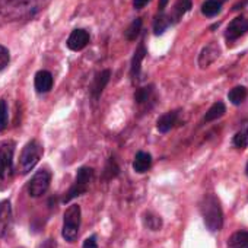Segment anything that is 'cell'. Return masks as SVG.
I'll return each mask as SVG.
<instances>
[{
	"mask_svg": "<svg viewBox=\"0 0 248 248\" xmlns=\"http://www.w3.org/2000/svg\"><path fill=\"white\" fill-rule=\"evenodd\" d=\"M12 226V204L9 200L0 202V236H6Z\"/></svg>",
	"mask_w": 248,
	"mask_h": 248,
	"instance_id": "obj_9",
	"label": "cell"
},
{
	"mask_svg": "<svg viewBox=\"0 0 248 248\" xmlns=\"http://www.w3.org/2000/svg\"><path fill=\"white\" fill-rule=\"evenodd\" d=\"M82 248H98L96 236H95V235H92V236L86 238V239L83 241V245H82Z\"/></svg>",
	"mask_w": 248,
	"mask_h": 248,
	"instance_id": "obj_30",
	"label": "cell"
},
{
	"mask_svg": "<svg viewBox=\"0 0 248 248\" xmlns=\"http://www.w3.org/2000/svg\"><path fill=\"white\" fill-rule=\"evenodd\" d=\"M154 93V88L152 86H145V88H139L136 92H135V101L138 104H145L151 95Z\"/></svg>",
	"mask_w": 248,
	"mask_h": 248,
	"instance_id": "obj_26",
	"label": "cell"
},
{
	"mask_svg": "<svg viewBox=\"0 0 248 248\" xmlns=\"http://www.w3.org/2000/svg\"><path fill=\"white\" fill-rule=\"evenodd\" d=\"M247 32H248V15H239L229 22L225 32V38L229 43H232Z\"/></svg>",
	"mask_w": 248,
	"mask_h": 248,
	"instance_id": "obj_8",
	"label": "cell"
},
{
	"mask_svg": "<svg viewBox=\"0 0 248 248\" xmlns=\"http://www.w3.org/2000/svg\"><path fill=\"white\" fill-rule=\"evenodd\" d=\"M43 154H44V149L38 140L28 142L21 152V156L18 161V172L21 175H27L28 172H31L35 168V165L40 162Z\"/></svg>",
	"mask_w": 248,
	"mask_h": 248,
	"instance_id": "obj_3",
	"label": "cell"
},
{
	"mask_svg": "<svg viewBox=\"0 0 248 248\" xmlns=\"http://www.w3.org/2000/svg\"><path fill=\"white\" fill-rule=\"evenodd\" d=\"M50 3L51 0H0V27L32 19Z\"/></svg>",
	"mask_w": 248,
	"mask_h": 248,
	"instance_id": "obj_1",
	"label": "cell"
},
{
	"mask_svg": "<svg viewBox=\"0 0 248 248\" xmlns=\"http://www.w3.org/2000/svg\"><path fill=\"white\" fill-rule=\"evenodd\" d=\"M149 2H151V0H133V6H135L136 9H142V8H145Z\"/></svg>",
	"mask_w": 248,
	"mask_h": 248,
	"instance_id": "obj_32",
	"label": "cell"
},
{
	"mask_svg": "<svg viewBox=\"0 0 248 248\" xmlns=\"http://www.w3.org/2000/svg\"><path fill=\"white\" fill-rule=\"evenodd\" d=\"M109 78H111V72L109 70H102L99 72L95 79H93V83H92V88H91V95L93 98V101H98L102 91L105 89L107 83L109 82Z\"/></svg>",
	"mask_w": 248,
	"mask_h": 248,
	"instance_id": "obj_12",
	"label": "cell"
},
{
	"mask_svg": "<svg viewBox=\"0 0 248 248\" xmlns=\"http://www.w3.org/2000/svg\"><path fill=\"white\" fill-rule=\"evenodd\" d=\"M152 167V156L148 152H138L133 161V170L139 174H145Z\"/></svg>",
	"mask_w": 248,
	"mask_h": 248,
	"instance_id": "obj_16",
	"label": "cell"
},
{
	"mask_svg": "<svg viewBox=\"0 0 248 248\" xmlns=\"http://www.w3.org/2000/svg\"><path fill=\"white\" fill-rule=\"evenodd\" d=\"M51 183V172L48 170L37 171L28 183V193L31 197H41L47 193Z\"/></svg>",
	"mask_w": 248,
	"mask_h": 248,
	"instance_id": "obj_7",
	"label": "cell"
},
{
	"mask_svg": "<svg viewBox=\"0 0 248 248\" xmlns=\"http://www.w3.org/2000/svg\"><path fill=\"white\" fill-rule=\"evenodd\" d=\"M89 44V32L85 30H75L67 38V47L72 51H80Z\"/></svg>",
	"mask_w": 248,
	"mask_h": 248,
	"instance_id": "obj_10",
	"label": "cell"
},
{
	"mask_svg": "<svg viewBox=\"0 0 248 248\" xmlns=\"http://www.w3.org/2000/svg\"><path fill=\"white\" fill-rule=\"evenodd\" d=\"M14 142H5L0 145V180L2 181H9L14 175Z\"/></svg>",
	"mask_w": 248,
	"mask_h": 248,
	"instance_id": "obj_6",
	"label": "cell"
},
{
	"mask_svg": "<svg viewBox=\"0 0 248 248\" xmlns=\"http://www.w3.org/2000/svg\"><path fill=\"white\" fill-rule=\"evenodd\" d=\"M57 247V244H56V239H46L43 244H40L38 245V248H56Z\"/></svg>",
	"mask_w": 248,
	"mask_h": 248,
	"instance_id": "obj_31",
	"label": "cell"
},
{
	"mask_svg": "<svg viewBox=\"0 0 248 248\" xmlns=\"http://www.w3.org/2000/svg\"><path fill=\"white\" fill-rule=\"evenodd\" d=\"M171 24H172V21H171L170 15H165V14L162 12V14L155 19V24H154V31H155V34H156V35L164 34L165 30H167Z\"/></svg>",
	"mask_w": 248,
	"mask_h": 248,
	"instance_id": "obj_24",
	"label": "cell"
},
{
	"mask_svg": "<svg viewBox=\"0 0 248 248\" xmlns=\"http://www.w3.org/2000/svg\"><path fill=\"white\" fill-rule=\"evenodd\" d=\"M140 31H142V19L138 18V19H135V21L129 25V28L126 30V38H127L129 41H136V38L140 35Z\"/></svg>",
	"mask_w": 248,
	"mask_h": 248,
	"instance_id": "obj_25",
	"label": "cell"
},
{
	"mask_svg": "<svg viewBox=\"0 0 248 248\" xmlns=\"http://www.w3.org/2000/svg\"><path fill=\"white\" fill-rule=\"evenodd\" d=\"M228 248H248V231H238L228 239Z\"/></svg>",
	"mask_w": 248,
	"mask_h": 248,
	"instance_id": "obj_18",
	"label": "cell"
},
{
	"mask_svg": "<svg viewBox=\"0 0 248 248\" xmlns=\"http://www.w3.org/2000/svg\"><path fill=\"white\" fill-rule=\"evenodd\" d=\"M82 212L79 204H70L63 216V231L62 235L67 242H75L79 235Z\"/></svg>",
	"mask_w": 248,
	"mask_h": 248,
	"instance_id": "obj_4",
	"label": "cell"
},
{
	"mask_svg": "<svg viewBox=\"0 0 248 248\" xmlns=\"http://www.w3.org/2000/svg\"><path fill=\"white\" fill-rule=\"evenodd\" d=\"M247 95H248L247 88H244V86H235L233 89L229 91L228 99H229L233 105H241V104L245 101Z\"/></svg>",
	"mask_w": 248,
	"mask_h": 248,
	"instance_id": "obj_22",
	"label": "cell"
},
{
	"mask_svg": "<svg viewBox=\"0 0 248 248\" xmlns=\"http://www.w3.org/2000/svg\"><path fill=\"white\" fill-rule=\"evenodd\" d=\"M177 118H178V111H170L161 115L156 121V127L159 133H168L177 124Z\"/></svg>",
	"mask_w": 248,
	"mask_h": 248,
	"instance_id": "obj_15",
	"label": "cell"
},
{
	"mask_svg": "<svg viewBox=\"0 0 248 248\" xmlns=\"http://www.w3.org/2000/svg\"><path fill=\"white\" fill-rule=\"evenodd\" d=\"M92 177H93V170L92 168H89V167L79 168L73 186L69 188V191L63 197V203H69L70 200H73V199L85 194L88 191V188H89V184L92 181Z\"/></svg>",
	"mask_w": 248,
	"mask_h": 248,
	"instance_id": "obj_5",
	"label": "cell"
},
{
	"mask_svg": "<svg viewBox=\"0 0 248 248\" xmlns=\"http://www.w3.org/2000/svg\"><path fill=\"white\" fill-rule=\"evenodd\" d=\"M11 62V54H9V50L5 47V46H0V72L3 69L8 67Z\"/></svg>",
	"mask_w": 248,
	"mask_h": 248,
	"instance_id": "obj_29",
	"label": "cell"
},
{
	"mask_svg": "<svg viewBox=\"0 0 248 248\" xmlns=\"http://www.w3.org/2000/svg\"><path fill=\"white\" fill-rule=\"evenodd\" d=\"M232 143L238 149H245L248 146V121H245L241 126V129L235 133Z\"/></svg>",
	"mask_w": 248,
	"mask_h": 248,
	"instance_id": "obj_20",
	"label": "cell"
},
{
	"mask_svg": "<svg viewBox=\"0 0 248 248\" xmlns=\"http://www.w3.org/2000/svg\"><path fill=\"white\" fill-rule=\"evenodd\" d=\"M226 112V107L223 102H215L206 112L204 115V123H210V121H215L217 118H220L223 114Z\"/></svg>",
	"mask_w": 248,
	"mask_h": 248,
	"instance_id": "obj_21",
	"label": "cell"
},
{
	"mask_svg": "<svg viewBox=\"0 0 248 248\" xmlns=\"http://www.w3.org/2000/svg\"><path fill=\"white\" fill-rule=\"evenodd\" d=\"M8 118H9V111H8V102L5 99H0V132H3L8 126Z\"/></svg>",
	"mask_w": 248,
	"mask_h": 248,
	"instance_id": "obj_27",
	"label": "cell"
},
{
	"mask_svg": "<svg viewBox=\"0 0 248 248\" xmlns=\"http://www.w3.org/2000/svg\"><path fill=\"white\" fill-rule=\"evenodd\" d=\"M146 54H148V53H146V47H145L143 43H140L139 47H138L136 51H135V56H133V59H132V66H130V76H132L133 80H135L136 78H139L140 67H142V62L145 60Z\"/></svg>",
	"mask_w": 248,
	"mask_h": 248,
	"instance_id": "obj_14",
	"label": "cell"
},
{
	"mask_svg": "<svg viewBox=\"0 0 248 248\" xmlns=\"http://www.w3.org/2000/svg\"><path fill=\"white\" fill-rule=\"evenodd\" d=\"M200 212L204 225L210 232H217L223 226V212L220 202L215 194H206L200 202Z\"/></svg>",
	"mask_w": 248,
	"mask_h": 248,
	"instance_id": "obj_2",
	"label": "cell"
},
{
	"mask_svg": "<svg viewBox=\"0 0 248 248\" xmlns=\"http://www.w3.org/2000/svg\"><path fill=\"white\" fill-rule=\"evenodd\" d=\"M168 5V0H159V12L162 14L165 11V6Z\"/></svg>",
	"mask_w": 248,
	"mask_h": 248,
	"instance_id": "obj_33",
	"label": "cell"
},
{
	"mask_svg": "<svg viewBox=\"0 0 248 248\" xmlns=\"http://www.w3.org/2000/svg\"><path fill=\"white\" fill-rule=\"evenodd\" d=\"M53 82H54L53 80V75L48 70H40L35 75L34 86H35L38 93H46V92H48L53 88Z\"/></svg>",
	"mask_w": 248,
	"mask_h": 248,
	"instance_id": "obj_13",
	"label": "cell"
},
{
	"mask_svg": "<svg viewBox=\"0 0 248 248\" xmlns=\"http://www.w3.org/2000/svg\"><path fill=\"white\" fill-rule=\"evenodd\" d=\"M193 6V2L191 0H177L175 5H174V9H172V15H170L171 21L177 22L180 21Z\"/></svg>",
	"mask_w": 248,
	"mask_h": 248,
	"instance_id": "obj_17",
	"label": "cell"
},
{
	"mask_svg": "<svg viewBox=\"0 0 248 248\" xmlns=\"http://www.w3.org/2000/svg\"><path fill=\"white\" fill-rule=\"evenodd\" d=\"M225 0H206V2L202 5V14L207 18H213L216 16L223 5Z\"/></svg>",
	"mask_w": 248,
	"mask_h": 248,
	"instance_id": "obj_19",
	"label": "cell"
},
{
	"mask_svg": "<svg viewBox=\"0 0 248 248\" xmlns=\"http://www.w3.org/2000/svg\"><path fill=\"white\" fill-rule=\"evenodd\" d=\"M219 56H220V48H219V46H217L216 43H210V44H207V46L202 50V53H200V56H199V66H200L202 69L209 67L215 60H217Z\"/></svg>",
	"mask_w": 248,
	"mask_h": 248,
	"instance_id": "obj_11",
	"label": "cell"
},
{
	"mask_svg": "<svg viewBox=\"0 0 248 248\" xmlns=\"http://www.w3.org/2000/svg\"><path fill=\"white\" fill-rule=\"evenodd\" d=\"M118 171H120V168H118L115 159H114V158H109V161H108L107 165H105L104 178H105V180H111V178H114V177L118 175Z\"/></svg>",
	"mask_w": 248,
	"mask_h": 248,
	"instance_id": "obj_28",
	"label": "cell"
},
{
	"mask_svg": "<svg viewBox=\"0 0 248 248\" xmlns=\"http://www.w3.org/2000/svg\"><path fill=\"white\" fill-rule=\"evenodd\" d=\"M245 174H247V177H248V164H247V167H245Z\"/></svg>",
	"mask_w": 248,
	"mask_h": 248,
	"instance_id": "obj_34",
	"label": "cell"
},
{
	"mask_svg": "<svg viewBox=\"0 0 248 248\" xmlns=\"http://www.w3.org/2000/svg\"><path fill=\"white\" fill-rule=\"evenodd\" d=\"M143 225L151 231H159L162 228V219L152 212H146L143 215Z\"/></svg>",
	"mask_w": 248,
	"mask_h": 248,
	"instance_id": "obj_23",
	"label": "cell"
}]
</instances>
